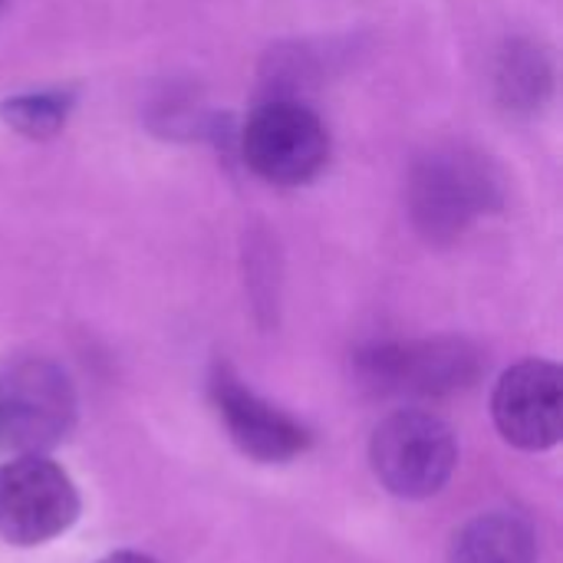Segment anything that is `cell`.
<instances>
[{
	"label": "cell",
	"instance_id": "obj_13",
	"mask_svg": "<svg viewBox=\"0 0 563 563\" xmlns=\"http://www.w3.org/2000/svg\"><path fill=\"white\" fill-rule=\"evenodd\" d=\"M0 3H3V0H0Z\"/></svg>",
	"mask_w": 563,
	"mask_h": 563
},
{
	"label": "cell",
	"instance_id": "obj_2",
	"mask_svg": "<svg viewBox=\"0 0 563 563\" xmlns=\"http://www.w3.org/2000/svg\"><path fill=\"white\" fill-rule=\"evenodd\" d=\"M241 158L267 185H310L330 162L327 122L297 96H271L241 125Z\"/></svg>",
	"mask_w": 563,
	"mask_h": 563
},
{
	"label": "cell",
	"instance_id": "obj_6",
	"mask_svg": "<svg viewBox=\"0 0 563 563\" xmlns=\"http://www.w3.org/2000/svg\"><path fill=\"white\" fill-rule=\"evenodd\" d=\"M360 369L379 393L439 396L472 386L478 376V353L465 340L379 343L360 356Z\"/></svg>",
	"mask_w": 563,
	"mask_h": 563
},
{
	"label": "cell",
	"instance_id": "obj_7",
	"mask_svg": "<svg viewBox=\"0 0 563 563\" xmlns=\"http://www.w3.org/2000/svg\"><path fill=\"white\" fill-rule=\"evenodd\" d=\"M498 432L525 449H554L563 435V369L548 360H525L511 366L492 396Z\"/></svg>",
	"mask_w": 563,
	"mask_h": 563
},
{
	"label": "cell",
	"instance_id": "obj_4",
	"mask_svg": "<svg viewBox=\"0 0 563 563\" xmlns=\"http://www.w3.org/2000/svg\"><path fill=\"white\" fill-rule=\"evenodd\" d=\"M76 422L69 376L46 360H20L0 373V449L43 455L56 449Z\"/></svg>",
	"mask_w": 563,
	"mask_h": 563
},
{
	"label": "cell",
	"instance_id": "obj_9",
	"mask_svg": "<svg viewBox=\"0 0 563 563\" xmlns=\"http://www.w3.org/2000/svg\"><path fill=\"white\" fill-rule=\"evenodd\" d=\"M538 561V541L528 521L518 515H482L468 521L455 541L449 563H534Z\"/></svg>",
	"mask_w": 563,
	"mask_h": 563
},
{
	"label": "cell",
	"instance_id": "obj_12",
	"mask_svg": "<svg viewBox=\"0 0 563 563\" xmlns=\"http://www.w3.org/2000/svg\"><path fill=\"white\" fill-rule=\"evenodd\" d=\"M99 563H158V561H155V558H148V554H139V551H119V554L102 558Z\"/></svg>",
	"mask_w": 563,
	"mask_h": 563
},
{
	"label": "cell",
	"instance_id": "obj_10",
	"mask_svg": "<svg viewBox=\"0 0 563 563\" xmlns=\"http://www.w3.org/2000/svg\"><path fill=\"white\" fill-rule=\"evenodd\" d=\"M498 92L501 102L515 112H534L551 92V66L548 56L528 43H511L498 66Z\"/></svg>",
	"mask_w": 563,
	"mask_h": 563
},
{
	"label": "cell",
	"instance_id": "obj_3",
	"mask_svg": "<svg viewBox=\"0 0 563 563\" xmlns=\"http://www.w3.org/2000/svg\"><path fill=\"white\" fill-rule=\"evenodd\" d=\"M369 462L389 495L432 498L449 485L459 465V442L439 416L402 409L373 432Z\"/></svg>",
	"mask_w": 563,
	"mask_h": 563
},
{
	"label": "cell",
	"instance_id": "obj_8",
	"mask_svg": "<svg viewBox=\"0 0 563 563\" xmlns=\"http://www.w3.org/2000/svg\"><path fill=\"white\" fill-rule=\"evenodd\" d=\"M211 402L218 409V419L224 422L231 442L257 459V462H290L303 455L313 442L310 429L287 416L284 409L261 399L251 386H244L231 366L218 363L211 373Z\"/></svg>",
	"mask_w": 563,
	"mask_h": 563
},
{
	"label": "cell",
	"instance_id": "obj_1",
	"mask_svg": "<svg viewBox=\"0 0 563 563\" xmlns=\"http://www.w3.org/2000/svg\"><path fill=\"white\" fill-rule=\"evenodd\" d=\"M501 205V181L492 162L472 148L449 145L416 162L409 178V211L429 241H452L475 218Z\"/></svg>",
	"mask_w": 563,
	"mask_h": 563
},
{
	"label": "cell",
	"instance_id": "obj_11",
	"mask_svg": "<svg viewBox=\"0 0 563 563\" xmlns=\"http://www.w3.org/2000/svg\"><path fill=\"white\" fill-rule=\"evenodd\" d=\"M73 102L76 96L69 89L20 92L0 102V119L23 139H49L66 125Z\"/></svg>",
	"mask_w": 563,
	"mask_h": 563
},
{
	"label": "cell",
	"instance_id": "obj_5",
	"mask_svg": "<svg viewBox=\"0 0 563 563\" xmlns=\"http://www.w3.org/2000/svg\"><path fill=\"white\" fill-rule=\"evenodd\" d=\"M79 518L73 478L46 455H16L0 465V538L36 548L66 534Z\"/></svg>",
	"mask_w": 563,
	"mask_h": 563
}]
</instances>
